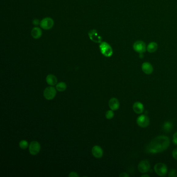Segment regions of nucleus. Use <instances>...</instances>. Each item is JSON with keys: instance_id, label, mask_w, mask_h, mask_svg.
Listing matches in <instances>:
<instances>
[{"instance_id": "412c9836", "label": "nucleus", "mask_w": 177, "mask_h": 177, "mask_svg": "<svg viewBox=\"0 0 177 177\" xmlns=\"http://www.w3.org/2000/svg\"><path fill=\"white\" fill-rule=\"evenodd\" d=\"M114 116V113L113 112V110H108L106 113V117L108 120H111L113 118Z\"/></svg>"}, {"instance_id": "0eeeda50", "label": "nucleus", "mask_w": 177, "mask_h": 177, "mask_svg": "<svg viewBox=\"0 0 177 177\" xmlns=\"http://www.w3.org/2000/svg\"><path fill=\"white\" fill-rule=\"evenodd\" d=\"M137 123L141 128L147 127L150 124L149 117L145 114L140 115L138 117Z\"/></svg>"}, {"instance_id": "2eb2a0df", "label": "nucleus", "mask_w": 177, "mask_h": 177, "mask_svg": "<svg viewBox=\"0 0 177 177\" xmlns=\"http://www.w3.org/2000/svg\"><path fill=\"white\" fill-rule=\"evenodd\" d=\"M46 81L50 86H54L57 83V78L54 74H49L46 78Z\"/></svg>"}, {"instance_id": "6ab92c4d", "label": "nucleus", "mask_w": 177, "mask_h": 177, "mask_svg": "<svg viewBox=\"0 0 177 177\" xmlns=\"http://www.w3.org/2000/svg\"><path fill=\"white\" fill-rule=\"evenodd\" d=\"M173 128V125L170 122H165L163 125V129L165 132H170V131Z\"/></svg>"}, {"instance_id": "7ed1b4c3", "label": "nucleus", "mask_w": 177, "mask_h": 177, "mask_svg": "<svg viewBox=\"0 0 177 177\" xmlns=\"http://www.w3.org/2000/svg\"><path fill=\"white\" fill-rule=\"evenodd\" d=\"M154 170L155 173L161 177L165 176L168 172V168L166 165L162 163L156 164L154 167Z\"/></svg>"}, {"instance_id": "f03ea898", "label": "nucleus", "mask_w": 177, "mask_h": 177, "mask_svg": "<svg viewBox=\"0 0 177 177\" xmlns=\"http://www.w3.org/2000/svg\"><path fill=\"white\" fill-rule=\"evenodd\" d=\"M99 49L100 52L106 57H110L113 55V52L111 46L106 42H102L100 43Z\"/></svg>"}, {"instance_id": "f3484780", "label": "nucleus", "mask_w": 177, "mask_h": 177, "mask_svg": "<svg viewBox=\"0 0 177 177\" xmlns=\"http://www.w3.org/2000/svg\"><path fill=\"white\" fill-rule=\"evenodd\" d=\"M158 48V45L155 42H151L146 47V50L150 53H152V52H156Z\"/></svg>"}, {"instance_id": "6e6552de", "label": "nucleus", "mask_w": 177, "mask_h": 177, "mask_svg": "<svg viewBox=\"0 0 177 177\" xmlns=\"http://www.w3.org/2000/svg\"><path fill=\"white\" fill-rule=\"evenodd\" d=\"M41 145L37 141H33L29 146V151L31 154L35 155L40 152Z\"/></svg>"}, {"instance_id": "cd10ccee", "label": "nucleus", "mask_w": 177, "mask_h": 177, "mask_svg": "<svg viewBox=\"0 0 177 177\" xmlns=\"http://www.w3.org/2000/svg\"><path fill=\"white\" fill-rule=\"evenodd\" d=\"M141 177H150V175H148V174H144V175H142V176H141Z\"/></svg>"}, {"instance_id": "5701e85b", "label": "nucleus", "mask_w": 177, "mask_h": 177, "mask_svg": "<svg viewBox=\"0 0 177 177\" xmlns=\"http://www.w3.org/2000/svg\"><path fill=\"white\" fill-rule=\"evenodd\" d=\"M172 155L175 160L177 161V148H175L172 152Z\"/></svg>"}, {"instance_id": "bb28decb", "label": "nucleus", "mask_w": 177, "mask_h": 177, "mask_svg": "<svg viewBox=\"0 0 177 177\" xmlns=\"http://www.w3.org/2000/svg\"><path fill=\"white\" fill-rule=\"evenodd\" d=\"M120 177H129V175L126 172H122L119 175Z\"/></svg>"}, {"instance_id": "f257e3e1", "label": "nucleus", "mask_w": 177, "mask_h": 177, "mask_svg": "<svg viewBox=\"0 0 177 177\" xmlns=\"http://www.w3.org/2000/svg\"><path fill=\"white\" fill-rule=\"evenodd\" d=\"M170 139L166 135H158L146 146V152L149 154H157L165 151L170 145Z\"/></svg>"}, {"instance_id": "a211bd4d", "label": "nucleus", "mask_w": 177, "mask_h": 177, "mask_svg": "<svg viewBox=\"0 0 177 177\" xmlns=\"http://www.w3.org/2000/svg\"><path fill=\"white\" fill-rule=\"evenodd\" d=\"M67 87V85L64 82H59L58 83L56 84V88L58 91V92H64L66 90Z\"/></svg>"}, {"instance_id": "9d476101", "label": "nucleus", "mask_w": 177, "mask_h": 177, "mask_svg": "<svg viewBox=\"0 0 177 177\" xmlns=\"http://www.w3.org/2000/svg\"><path fill=\"white\" fill-rule=\"evenodd\" d=\"M133 48L135 52L139 54H143L145 52L146 49V44L141 41H137L134 44Z\"/></svg>"}, {"instance_id": "ddd939ff", "label": "nucleus", "mask_w": 177, "mask_h": 177, "mask_svg": "<svg viewBox=\"0 0 177 177\" xmlns=\"http://www.w3.org/2000/svg\"><path fill=\"white\" fill-rule=\"evenodd\" d=\"M109 106L110 109L116 111L120 108V102L116 98H112L109 101Z\"/></svg>"}, {"instance_id": "20e7f679", "label": "nucleus", "mask_w": 177, "mask_h": 177, "mask_svg": "<svg viewBox=\"0 0 177 177\" xmlns=\"http://www.w3.org/2000/svg\"><path fill=\"white\" fill-rule=\"evenodd\" d=\"M55 87L53 86H49L46 87L44 90L43 95L45 99L50 100L55 97L57 92Z\"/></svg>"}, {"instance_id": "a878e982", "label": "nucleus", "mask_w": 177, "mask_h": 177, "mask_svg": "<svg viewBox=\"0 0 177 177\" xmlns=\"http://www.w3.org/2000/svg\"><path fill=\"white\" fill-rule=\"evenodd\" d=\"M40 22L41 21H40L38 19H34L32 21V23L35 26H38V24H40Z\"/></svg>"}, {"instance_id": "b1692460", "label": "nucleus", "mask_w": 177, "mask_h": 177, "mask_svg": "<svg viewBox=\"0 0 177 177\" xmlns=\"http://www.w3.org/2000/svg\"><path fill=\"white\" fill-rule=\"evenodd\" d=\"M172 140H173V143H174V144L177 146V132H175L174 134Z\"/></svg>"}, {"instance_id": "4468645a", "label": "nucleus", "mask_w": 177, "mask_h": 177, "mask_svg": "<svg viewBox=\"0 0 177 177\" xmlns=\"http://www.w3.org/2000/svg\"><path fill=\"white\" fill-rule=\"evenodd\" d=\"M141 69L146 74L150 75L153 73V67L150 63L146 62L142 64Z\"/></svg>"}, {"instance_id": "4be33fe9", "label": "nucleus", "mask_w": 177, "mask_h": 177, "mask_svg": "<svg viewBox=\"0 0 177 177\" xmlns=\"http://www.w3.org/2000/svg\"><path fill=\"white\" fill-rule=\"evenodd\" d=\"M168 176L169 177H177V170L175 169H172L169 172Z\"/></svg>"}, {"instance_id": "aec40b11", "label": "nucleus", "mask_w": 177, "mask_h": 177, "mask_svg": "<svg viewBox=\"0 0 177 177\" xmlns=\"http://www.w3.org/2000/svg\"><path fill=\"white\" fill-rule=\"evenodd\" d=\"M29 146V145L28 141L25 140H23L20 141V143H19V147L21 149H26L27 148H28Z\"/></svg>"}, {"instance_id": "1a4fd4ad", "label": "nucleus", "mask_w": 177, "mask_h": 177, "mask_svg": "<svg viewBox=\"0 0 177 177\" xmlns=\"http://www.w3.org/2000/svg\"><path fill=\"white\" fill-rule=\"evenodd\" d=\"M89 38L92 42L97 43H101L102 42V37L98 33L97 31L95 29L90 30L88 33Z\"/></svg>"}, {"instance_id": "423d86ee", "label": "nucleus", "mask_w": 177, "mask_h": 177, "mask_svg": "<svg viewBox=\"0 0 177 177\" xmlns=\"http://www.w3.org/2000/svg\"><path fill=\"white\" fill-rule=\"evenodd\" d=\"M138 169L142 174H146L151 169V165L148 160H143L138 165Z\"/></svg>"}, {"instance_id": "dca6fc26", "label": "nucleus", "mask_w": 177, "mask_h": 177, "mask_svg": "<svg viewBox=\"0 0 177 177\" xmlns=\"http://www.w3.org/2000/svg\"><path fill=\"white\" fill-rule=\"evenodd\" d=\"M42 30L38 27H35L32 29V37L35 39H38V38H40L42 36Z\"/></svg>"}, {"instance_id": "39448f33", "label": "nucleus", "mask_w": 177, "mask_h": 177, "mask_svg": "<svg viewBox=\"0 0 177 177\" xmlns=\"http://www.w3.org/2000/svg\"><path fill=\"white\" fill-rule=\"evenodd\" d=\"M54 25V20L50 17H46L42 19L40 22L41 28L44 30H50L53 27Z\"/></svg>"}, {"instance_id": "393cba45", "label": "nucleus", "mask_w": 177, "mask_h": 177, "mask_svg": "<svg viewBox=\"0 0 177 177\" xmlns=\"http://www.w3.org/2000/svg\"><path fill=\"white\" fill-rule=\"evenodd\" d=\"M69 176L70 177H79V175H78V174H77V172H71L70 173L69 175Z\"/></svg>"}, {"instance_id": "f8f14e48", "label": "nucleus", "mask_w": 177, "mask_h": 177, "mask_svg": "<svg viewBox=\"0 0 177 177\" xmlns=\"http://www.w3.org/2000/svg\"><path fill=\"white\" fill-rule=\"evenodd\" d=\"M132 109L134 112L138 114H142L144 112V110L143 104L139 101H137L134 103L132 106Z\"/></svg>"}, {"instance_id": "9b49d317", "label": "nucleus", "mask_w": 177, "mask_h": 177, "mask_svg": "<svg viewBox=\"0 0 177 177\" xmlns=\"http://www.w3.org/2000/svg\"><path fill=\"white\" fill-rule=\"evenodd\" d=\"M93 156L96 158H101L103 155V151L102 148L100 146H95L92 148V150Z\"/></svg>"}]
</instances>
